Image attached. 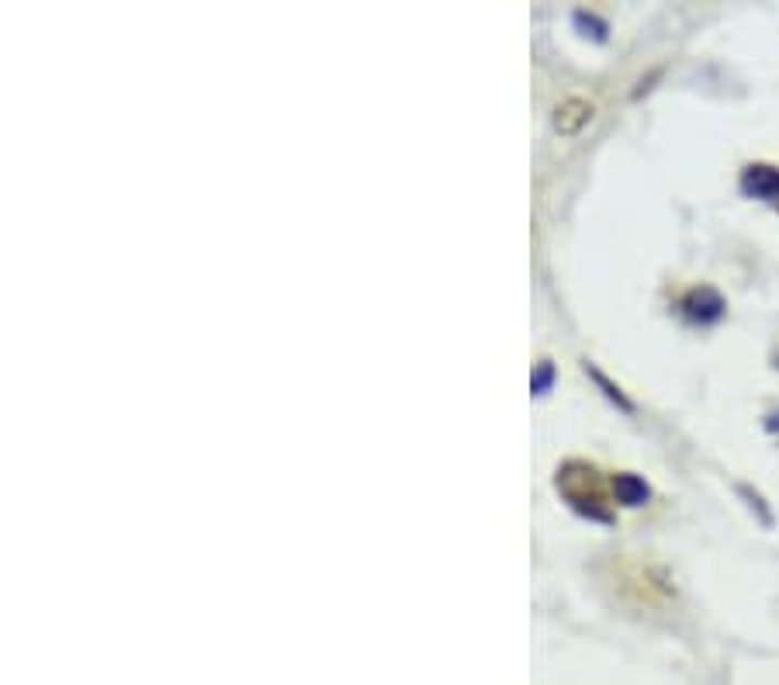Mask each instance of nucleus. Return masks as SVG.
<instances>
[{
	"instance_id": "1",
	"label": "nucleus",
	"mask_w": 779,
	"mask_h": 685,
	"mask_svg": "<svg viewBox=\"0 0 779 685\" xmlns=\"http://www.w3.org/2000/svg\"><path fill=\"white\" fill-rule=\"evenodd\" d=\"M682 315H687L690 322H700V326H707V322H717L720 315H725V298H720L714 288H693L687 298H682Z\"/></svg>"
},
{
	"instance_id": "2",
	"label": "nucleus",
	"mask_w": 779,
	"mask_h": 685,
	"mask_svg": "<svg viewBox=\"0 0 779 685\" xmlns=\"http://www.w3.org/2000/svg\"><path fill=\"white\" fill-rule=\"evenodd\" d=\"M741 190L758 201H776L779 198V170L769 163H749L741 170Z\"/></svg>"
},
{
	"instance_id": "3",
	"label": "nucleus",
	"mask_w": 779,
	"mask_h": 685,
	"mask_svg": "<svg viewBox=\"0 0 779 685\" xmlns=\"http://www.w3.org/2000/svg\"><path fill=\"white\" fill-rule=\"evenodd\" d=\"M614 499L627 509H638L652 499V488L644 478H638V474H617L614 478Z\"/></svg>"
},
{
	"instance_id": "4",
	"label": "nucleus",
	"mask_w": 779,
	"mask_h": 685,
	"mask_svg": "<svg viewBox=\"0 0 779 685\" xmlns=\"http://www.w3.org/2000/svg\"><path fill=\"white\" fill-rule=\"evenodd\" d=\"M589 119H593V108H589L585 101H568V104L558 111V128H561V132H576V128L585 125Z\"/></svg>"
},
{
	"instance_id": "5",
	"label": "nucleus",
	"mask_w": 779,
	"mask_h": 685,
	"mask_svg": "<svg viewBox=\"0 0 779 685\" xmlns=\"http://www.w3.org/2000/svg\"><path fill=\"white\" fill-rule=\"evenodd\" d=\"M585 371H589V374H593V381H596V385L603 388V395H606V398H610V402H617L620 409H627V412H631V402H627V398H623V391H620L617 385H610V381H606V377H603V374H599L596 368H589V364H585Z\"/></svg>"
},
{
	"instance_id": "6",
	"label": "nucleus",
	"mask_w": 779,
	"mask_h": 685,
	"mask_svg": "<svg viewBox=\"0 0 779 685\" xmlns=\"http://www.w3.org/2000/svg\"><path fill=\"white\" fill-rule=\"evenodd\" d=\"M551 377H555V368H551V360H541L537 374H534V395H544V391H547Z\"/></svg>"
}]
</instances>
